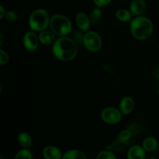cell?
<instances>
[{"instance_id": "6da1fadb", "label": "cell", "mask_w": 159, "mask_h": 159, "mask_svg": "<svg viewBox=\"0 0 159 159\" xmlns=\"http://www.w3.org/2000/svg\"><path fill=\"white\" fill-rule=\"evenodd\" d=\"M52 53L54 57L61 61H71L78 54V43L72 38L60 37L53 43Z\"/></svg>"}, {"instance_id": "7a4b0ae2", "label": "cell", "mask_w": 159, "mask_h": 159, "mask_svg": "<svg viewBox=\"0 0 159 159\" xmlns=\"http://www.w3.org/2000/svg\"><path fill=\"white\" fill-rule=\"evenodd\" d=\"M130 29L134 38L138 40H144L151 37L154 26L150 19L139 16L131 20Z\"/></svg>"}, {"instance_id": "3957f363", "label": "cell", "mask_w": 159, "mask_h": 159, "mask_svg": "<svg viewBox=\"0 0 159 159\" xmlns=\"http://www.w3.org/2000/svg\"><path fill=\"white\" fill-rule=\"evenodd\" d=\"M51 18L48 11L43 9H37L30 15L29 26L34 32H41L50 25Z\"/></svg>"}, {"instance_id": "277c9868", "label": "cell", "mask_w": 159, "mask_h": 159, "mask_svg": "<svg viewBox=\"0 0 159 159\" xmlns=\"http://www.w3.org/2000/svg\"><path fill=\"white\" fill-rule=\"evenodd\" d=\"M50 29L57 37H65L71 32L72 24L69 19L64 15L56 14L51 17Z\"/></svg>"}, {"instance_id": "5b68a950", "label": "cell", "mask_w": 159, "mask_h": 159, "mask_svg": "<svg viewBox=\"0 0 159 159\" xmlns=\"http://www.w3.org/2000/svg\"><path fill=\"white\" fill-rule=\"evenodd\" d=\"M84 46L91 52H97L101 49L102 40L100 35L94 31H87L84 36Z\"/></svg>"}, {"instance_id": "8992f818", "label": "cell", "mask_w": 159, "mask_h": 159, "mask_svg": "<svg viewBox=\"0 0 159 159\" xmlns=\"http://www.w3.org/2000/svg\"><path fill=\"white\" fill-rule=\"evenodd\" d=\"M122 113L115 107H107L101 112V118L106 124L114 125L120 122L122 120Z\"/></svg>"}, {"instance_id": "52a82bcc", "label": "cell", "mask_w": 159, "mask_h": 159, "mask_svg": "<svg viewBox=\"0 0 159 159\" xmlns=\"http://www.w3.org/2000/svg\"><path fill=\"white\" fill-rule=\"evenodd\" d=\"M23 46L27 51H35L39 46L38 36L34 33V31H27L23 36Z\"/></svg>"}, {"instance_id": "ba28073f", "label": "cell", "mask_w": 159, "mask_h": 159, "mask_svg": "<svg viewBox=\"0 0 159 159\" xmlns=\"http://www.w3.org/2000/svg\"><path fill=\"white\" fill-rule=\"evenodd\" d=\"M75 23L78 28L82 31H89L91 26V21H90L89 16L86 15L85 12H78L75 16Z\"/></svg>"}, {"instance_id": "9c48e42d", "label": "cell", "mask_w": 159, "mask_h": 159, "mask_svg": "<svg viewBox=\"0 0 159 159\" xmlns=\"http://www.w3.org/2000/svg\"><path fill=\"white\" fill-rule=\"evenodd\" d=\"M134 108V101L130 96H125L120 102V110L123 115H128Z\"/></svg>"}, {"instance_id": "30bf717a", "label": "cell", "mask_w": 159, "mask_h": 159, "mask_svg": "<svg viewBox=\"0 0 159 159\" xmlns=\"http://www.w3.org/2000/svg\"><path fill=\"white\" fill-rule=\"evenodd\" d=\"M146 9V2L144 0H132L130 4V11L136 16H141Z\"/></svg>"}, {"instance_id": "8fae6325", "label": "cell", "mask_w": 159, "mask_h": 159, "mask_svg": "<svg viewBox=\"0 0 159 159\" xmlns=\"http://www.w3.org/2000/svg\"><path fill=\"white\" fill-rule=\"evenodd\" d=\"M146 151L144 148L141 146L135 145L130 148L127 152V158L128 159H144Z\"/></svg>"}, {"instance_id": "7c38bea8", "label": "cell", "mask_w": 159, "mask_h": 159, "mask_svg": "<svg viewBox=\"0 0 159 159\" xmlns=\"http://www.w3.org/2000/svg\"><path fill=\"white\" fill-rule=\"evenodd\" d=\"M43 155L45 159H61V151L54 146H47L43 151Z\"/></svg>"}, {"instance_id": "4fadbf2b", "label": "cell", "mask_w": 159, "mask_h": 159, "mask_svg": "<svg viewBox=\"0 0 159 159\" xmlns=\"http://www.w3.org/2000/svg\"><path fill=\"white\" fill-rule=\"evenodd\" d=\"M56 35L52 32L51 30H44L40 32L39 34V40L40 43L44 45H51L55 42Z\"/></svg>"}, {"instance_id": "5bb4252c", "label": "cell", "mask_w": 159, "mask_h": 159, "mask_svg": "<svg viewBox=\"0 0 159 159\" xmlns=\"http://www.w3.org/2000/svg\"><path fill=\"white\" fill-rule=\"evenodd\" d=\"M19 144L24 148H29L32 145V138L27 132H21L17 136Z\"/></svg>"}, {"instance_id": "9a60e30c", "label": "cell", "mask_w": 159, "mask_h": 159, "mask_svg": "<svg viewBox=\"0 0 159 159\" xmlns=\"http://www.w3.org/2000/svg\"><path fill=\"white\" fill-rule=\"evenodd\" d=\"M129 144H130V141H121L117 138L111 143L110 146L107 147V149H111L115 152H122L128 147Z\"/></svg>"}, {"instance_id": "2e32d148", "label": "cell", "mask_w": 159, "mask_h": 159, "mask_svg": "<svg viewBox=\"0 0 159 159\" xmlns=\"http://www.w3.org/2000/svg\"><path fill=\"white\" fill-rule=\"evenodd\" d=\"M158 143L155 138L149 137L143 141V148L148 152H153L158 148Z\"/></svg>"}, {"instance_id": "e0dca14e", "label": "cell", "mask_w": 159, "mask_h": 159, "mask_svg": "<svg viewBox=\"0 0 159 159\" xmlns=\"http://www.w3.org/2000/svg\"><path fill=\"white\" fill-rule=\"evenodd\" d=\"M132 15L130 10H127L126 9H120L116 10L115 13V16L118 20L121 22H128L132 20Z\"/></svg>"}, {"instance_id": "ac0fdd59", "label": "cell", "mask_w": 159, "mask_h": 159, "mask_svg": "<svg viewBox=\"0 0 159 159\" xmlns=\"http://www.w3.org/2000/svg\"><path fill=\"white\" fill-rule=\"evenodd\" d=\"M62 159H86L85 155L82 151L74 149V150L68 151L64 154Z\"/></svg>"}, {"instance_id": "d6986e66", "label": "cell", "mask_w": 159, "mask_h": 159, "mask_svg": "<svg viewBox=\"0 0 159 159\" xmlns=\"http://www.w3.org/2000/svg\"><path fill=\"white\" fill-rule=\"evenodd\" d=\"M102 10L100 9V8L97 7L93 9L91 11V12H90L89 16L92 24H96V23H98V22L100 20L101 17H102Z\"/></svg>"}, {"instance_id": "ffe728a7", "label": "cell", "mask_w": 159, "mask_h": 159, "mask_svg": "<svg viewBox=\"0 0 159 159\" xmlns=\"http://www.w3.org/2000/svg\"><path fill=\"white\" fill-rule=\"evenodd\" d=\"M32 152L28 148H24L17 152L15 159H32Z\"/></svg>"}, {"instance_id": "44dd1931", "label": "cell", "mask_w": 159, "mask_h": 159, "mask_svg": "<svg viewBox=\"0 0 159 159\" xmlns=\"http://www.w3.org/2000/svg\"><path fill=\"white\" fill-rule=\"evenodd\" d=\"M96 159H116V157L113 152L109 150H106L98 153Z\"/></svg>"}, {"instance_id": "7402d4cb", "label": "cell", "mask_w": 159, "mask_h": 159, "mask_svg": "<svg viewBox=\"0 0 159 159\" xmlns=\"http://www.w3.org/2000/svg\"><path fill=\"white\" fill-rule=\"evenodd\" d=\"M132 136V133L129 129L127 130H121L120 132L118 134L117 138H119L120 140L124 141H130V138Z\"/></svg>"}, {"instance_id": "603a6c76", "label": "cell", "mask_w": 159, "mask_h": 159, "mask_svg": "<svg viewBox=\"0 0 159 159\" xmlns=\"http://www.w3.org/2000/svg\"><path fill=\"white\" fill-rule=\"evenodd\" d=\"M9 61V54L6 52L5 51H3L2 49L0 50V65H4L6 64H7Z\"/></svg>"}, {"instance_id": "cb8c5ba5", "label": "cell", "mask_w": 159, "mask_h": 159, "mask_svg": "<svg viewBox=\"0 0 159 159\" xmlns=\"http://www.w3.org/2000/svg\"><path fill=\"white\" fill-rule=\"evenodd\" d=\"M5 18L6 20H7L9 22H15L16 21L18 16H17V14L14 11H6V16H5Z\"/></svg>"}, {"instance_id": "d4e9b609", "label": "cell", "mask_w": 159, "mask_h": 159, "mask_svg": "<svg viewBox=\"0 0 159 159\" xmlns=\"http://www.w3.org/2000/svg\"><path fill=\"white\" fill-rule=\"evenodd\" d=\"M84 36L85 34H82L80 31L79 30H76L75 31L74 33V38L75 40L76 43H84Z\"/></svg>"}, {"instance_id": "484cf974", "label": "cell", "mask_w": 159, "mask_h": 159, "mask_svg": "<svg viewBox=\"0 0 159 159\" xmlns=\"http://www.w3.org/2000/svg\"><path fill=\"white\" fill-rule=\"evenodd\" d=\"M112 2V0H93V2L97 7L101 8L107 6Z\"/></svg>"}, {"instance_id": "4316f807", "label": "cell", "mask_w": 159, "mask_h": 159, "mask_svg": "<svg viewBox=\"0 0 159 159\" xmlns=\"http://www.w3.org/2000/svg\"><path fill=\"white\" fill-rule=\"evenodd\" d=\"M6 13V11L5 10V9L3 8V6H0V19L5 18Z\"/></svg>"}, {"instance_id": "83f0119b", "label": "cell", "mask_w": 159, "mask_h": 159, "mask_svg": "<svg viewBox=\"0 0 159 159\" xmlns=\"http://www.w3.org/2000/svg\"><path fill=\"white\" fill-rule=\"evenodd\" d=\"M154 75L159 80V66H157L154 70Z\"/></svg>"}, {"instance_id": "f1b7e54d", "label": "cell", "mask_w": 159, "mask_h": 159, "mask_svg": "<svg viewBox=\"0 0 159 159\" xmlns=\"http://www.w3.org/2000/svg\"><path fill=\"white\" fill-rule=\"evenodd\" d=\"M0 37H1V42H0V45H2V43H3V35L1 34V35H0Z\"/></svg>"}, {"instance_id": "f546056e", "label": "cell", "mask_w": 159, "mask_h": 159, "mask_svg": "<svg viewBox=\"0 0 159 159\" xmlns=\"http://www.w3.org/2000/svg\"><path fill=\"white\" fill-rule=\"evenodd\" d=\"M149 159H156V158H155V156H152V157H150V158H149Z\"/></svg>"}, {"instance_id": "4dcf8cb0", "label": "cell", "mask_w": 159, "mask_h": 159, "mask_svg": "<svg viewBox=\"0 0 159 159\" xmlns=\"http://www.w3.org/2000/svg\"><path fill=\"white\" fill-rule=\"evenodd\" d=\"M0 159H3V158H2V155H1V156H0Z\"/></svg>"}, {"instance_id": "1f68e13d", "label": "cell", "mask_w": 159, "mask_h": 159, "mask_svg": "<svg viewBox=\"0 0 159 159\" xmlns=\"http://www.w3.org/2000/svg\"><path fill=\"white\" fill-rule=\"evenodd\" d=\"M158 152H159V142H158Z\"/></svg>"}]
</instances>
